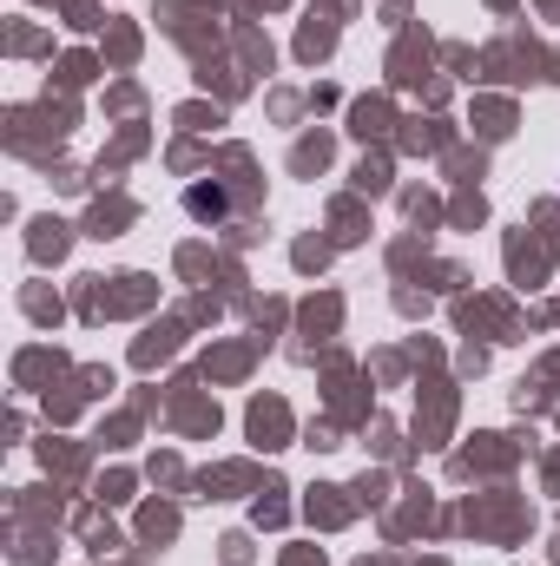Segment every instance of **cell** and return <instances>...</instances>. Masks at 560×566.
<instances>
[{
    "mask_svg": "<svg viewBox=\"0 0 560 566\" xmlns=\"http://www.w3.org/2000/svg\"><path fill=\"white\" fill-rule=\"evenodd\" d=\"M185 211H191V218H225L231 205H225L218 185H191V191H185Z\"/></svg>",
    "mask_w": 560,
    "mask_h": 566,
    "instance_id": "6da1fadb",
    "label": "cell"
}]
</instances>
